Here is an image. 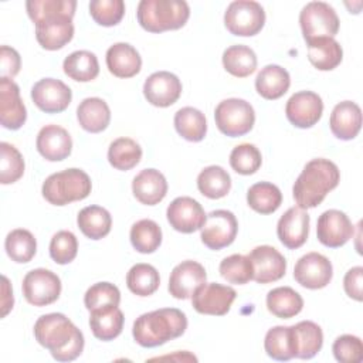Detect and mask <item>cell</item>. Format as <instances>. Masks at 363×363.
Listing matches in <instances>:
<instances>
[{"mask_svg":"<svg viewBox=\"0 0 363 363\" xmlns=\"http://www.w3.org/2000/svg\"><path fill=\"white\" fill-rule=\"evenodd\" d=\"M267 354L279 362H286L295 357V342L292 326H274L264 339Z\"/></svg>","mask_w":363,"mask_h":363,"instance_id":"cell-36","label":"cell"},{"mask_svg":"<svg viewBox=\"0 0 363 363\" xmlns=\"http://www.w3.org/2000/svg\"><path fill=\"white\" fill-rule=\"evenodd\" d=\"M27 119L18 85L10 78H0V122L6 129L17 130Z\"/></svg>","mask_w":363,"mask_h":363,"instance_id":"cell-21","label":"cell"},{"mask_svg":"<svg viewBox=\"0 0 363 363\" xmlns=\"http://www.w3.org/2000/svg\"><path fill=\"white\" fill-rule=\"evenodd\" d=\"M238 233L235 216L228 210H214L207 214L201 227V241L210 250L218 251L234 242Z\"/></svg>","mask_w":363,"mask_h":363,"instance_id":"cell-10","label":"cell"},{"mask_svg":"<svg viewBox=\"0 0 363 363\" xmlns=\"http://www.w3.org/2000/svg\"><path fill=\"white\" fill-rule=\"evenodd\" d=\"M132 191L142 204L155 206L160 203L167 193L166 177L156 169H143L133 177Z\"/></svg>","mask_w":363,"mask_h":363,"instance_id":"cell-25","label":"cell"},{"mask_svg":"<svg viewBox=\"0 0 363 363\" xmlns=\"http://www.w3.org/2000/svg\"><path fill=\"white\" fill-rule=\"evenodd\" d=\"M248 258L252 264V279L258 284H269L281 279L286 271L285 257L271 245H258L250 254Z\"/></svg>","mask_w":363,"mask_h":363,"instance_id":"cell-17","label":"cell"},{"mask_svg":"<svg viewBox=\"0 0 363 363\" xmlns=\"http://www.w3.org/2000/svg\"><path fill=\"white\" fill-rule=\"evenodd\" d=\"M291 78L285 68L277 64L265 65L255 78L257 92L269 101L281 98L289 89Z\"/></svg>","mask_w":363,"mask_h":363,"instance_id":"cell-30","label":"cell"},{"mask_svg":"<svg viewBox=\"0 0 363 363\" xmlns=\"http://www.w3.org/2000/svg\"><path fill=\"white\" fill-rule=\"evenodd\" d=\"M309 214L301 207L288 208L277 224V234L279 241L289 250L302 247L309 234Z\"/></svg>","mask_w":363,"mask_h":363,"instance_id":"cell-20","label":"cell"},{"mask_svg":"<svg viewBox=\"0 0 363 363\" xmlns=\"http://www.w3.org/2000/svg\"><path fill=\"white\" fill-rule=\"evenodd\" d=\"M333 277L330 261L319 252H308L302 255L294 268L295 281L308 289L325 288Z\"/></svg>","mask_w":363,"mask_h":363,"instance_id":"cell-12","label":"cell"},{"mask_svg":"<svg viewBox=\"0 0 363 363\" xmlns=\"http://www.w3.org/2000/svg\"><path fill=\"white\" fill-rule=\"evenodd\" d=\"M308 58L311 64L320 71L335 69L343 58L340 44L332 37H320L306 41Z\"/></svg>","mask_w":363,"mask_h":363,"instance_id":"cell-29","label":"cell"},{"mask_svg":"<svg viewBox=\"0 0 363 363\" xmlns=\"http://www.w3.org/2000/svg\"><path fill=\"white\" fill-rule=\"evenodd\" d=\"M21 60L20 54L9 47V45H1L0 48V71H1V78H10L13 79L18 71H20Z\"/></svg>","mask_w":363,"mask_h":363,"instance_id":"cell-52","label":"cell"},{"mask_svg":"<svg viewBox=\"0 0 363 363\" xmlns=\"http://www.w3.org/2000/svg\"><path fill=\"white\" fill-rule=\"evenodd\" d=\"M299 24L305 41L335 37L339 31V17L332 6L325 1L308 3L299 14Z\"/></svg>","mask_w":363,"mask_h":363,"instance_id":"cell-8","label":"cell"},{"mask_svg":"<svg viewBox=\"0 0 363 363\" xmlns=\"http://www.w3.org/2000/svg\"><path fill=\"white\" fill-rule=\"evenodd\" d=\"M214 119L218 130L230 138L248 133L255 122V112L250 102L240 98L221 101L214 111Z\"/></svg>","mask_w":363,"mask_h":363,"instance_id":"cell-6","label":"cell"},{"mask_svg":"<svg viewBox=\"0 0 363 363\" xmlns=\"http://www.w3.org/2000/svg\"><path fill=\"white\" fill-rule=\"evenodd\" d=\"M235 296L237 292L231 286L217 282H204L191 295V303L199 313L223 316L230 311Z\"/></svg>","mask_w":363,"mask_h":363,"instance_id":"cell-11","label":"cell"},{"mask_svg":"<svg viewBox=\"0 0 363 363\" xmlns=\"http://www.w3.org/2000/svg\"><path fill=\"white\" fill-rule=\"evenodd\" d=\"M187 329L186 313L176 308H162L140 315L132 328L133 339L142 347H157L182 336Z\"/></svg>","mask_w":363,"mask_h":363,"instance_id":"cell-3","label":"cell"},{"mask_svg":"<svg viewBox=\"0 0 363 363\" xmlns=\"http://www.w3.org/2000/svg\"><path fill=\"white\" fill-rule=\"evenodd\" d=\"M129 237L133 248L140 254H152L162 244V230L156 221L149 218L136 221Z\"/></svg>","mask_w":363,"mask_h":363,"instance_id":"cell-43","label":"cell"},{"mask_svg":"<svg viewBox=\"0 0 363 363\" xmlns=\"http://www.w3.org/2000/svg\"><path fill=\"white\" fill-rule=\"evenodd\" d=\"M35 146L45 160L60 162L71 155L72 139L67 129L58 125H45L37 135Z\"/></svg>","mask_w":363,"mask_h":363,"instance_id":"cell-22","label":"cell"},{"mask_svg":"<svg viewBox=\"0 0 363 363\" xmlns=\"http://www.w3.org/2000/svg\"><path fill=\"white\" fill-rule=\"evenodd\" d=\"M174 128L186 140L200 142L207 133V121L201 111L184 106L174 113Z\"/></svg>","mask_w":363,"mask_h":363,"instance_id":"cell-35","label":"cell"},{"mask_svg":"<svg viewBox=\"0 0 363 363\" xmlns=\"http://www.w3.org/2000/svg\"><path fill=\"white\" fill-rule=\"evenodd\" d=\"M262 163L261 152L252 143L237 145L230 153V166L238 174H254Z\"/></svg>","mask_w":363,"mask_h":363,"instance_id":"cell-46","label":"cell"},{"mask_svg":"<svg viewBox=\"0 0 363 363\" xmlns=\"http://www.w3.org/2000/svg\"><path fill=\"white\" fill-rule=\"evenodd\" d=\"M31 99L45 113H60L68 108L72 92L68 85L55 78H43L31 88Z\"/></svg>","mask_w":363,"mask_h":363,"instance_id":"cell-13","label":"cell"},{"mask_svg":"<svg viewBox=\"0 0 363 363\" xmlns=\"http://www.w3.org/2000/svg\"><path fill=\"white\" fill-rule=\"evenodd\" d=\"M0 183L1 184H11L16 183L24 173V159L21 153L10 143L1 142L0 143Z\"/></svg>","mask_w":363,"mask_h":363,"instance_id":"cell-47","label":"cell"},{"mask_svg":"<svg viewBox=\"0 0 363 363\" xmlns=\"http://www.w3.org/2000/svg\"><path fill=\"white\" fill-rule=\"evenodd\" d=\"M339 167L332 160L312 159L305 164L292 187L298 207L305 210L319 206L326 194L339 184Z\"/></svg>","mask_w":363,"mask_h":363,"instance_id":"cell-2","label":"cell"},{"mask_svg":"<svg viewBox=\"0 0 363 363\" xmlns=\"http://www.w3.org/2000/svg\"><path fill=\"white\" fill-rule=\"evenodd\" d=\"M247 203L259 214H271L279 208L282 203V193L275 184L269 182H259L248 189Z\"/></svg>","mask_w":363,"mask_h":363,"instance_id":"cell-38","label":"cell"},{"mask_svg":"<svg viewBox=\"0 0 363 363\" xmlns=\"http://www.w3.org/2000/svg\"><path fill=\"white\" fill-rule=\"evenodd\" d=\"M332 133L340 140H352L357 136L362 128V111L356 102H339L329 119Z\"/></svg>","mask_w":363,"mask_h":363,"instance_id":"cell-24","label":"cell"},{"mask_svg":"<svg viewBox=\"0 0 363 363\" xmlns=\"http://www.w3.org/2000/svg\"><path fill=\"white\" fill-rule=\"evenodd\" d=\"M21 289L28 303L34 306H47L60 298L61 279L50 269L35 268L26 274Z\"/></svg>","mask_w":363,"mask_h":363,"instance_id":"cell-9","label":"cell"},{"mask_svg":"<svg viewBox=\"0 0 363 363\" xmlns=\"http://www.w3.org/2000/svg\"><path fill=\"white\" fill-rule=\"evenodd\" d=\"M123 322L122 311L113 305L94 309L89 315V326L94 336L104 342L118 337L123 329Z\"/></svg>","mask_w":363,"mask_h":363,"instance_id":"cell-27","label":"cell"},{"mask_svg":"<svg viewBox=\"0 0 363 363\" xmlns=\"http://www.w3.org/2000/svg\"><path fill=\"white\" fill-rule=\"evenodd\" d=\"M206 279L207 274L201 264L191 259L183 261L170 272L169 292L176 299H189Z\"/></svg>","mask_w":363,"mask_h":363,"instance_id":"cell-19","label":"cell"},{"mask_svg":"<svg viewBox=\"0 0 363 363\" xmlns=\"http://www.w3.org/2000/svg\"><path fill=\"white\" fill-rule=\"evenodd\" d=\"M166 359H170V360H173V359H177V360H193V362H197V359L193 356V354H190V353H187V352H179V356H162V357H153L152 360H166Z\"/></svg>","mask_w":363,"mask_h":363,"instance_id":"cell-55","label":"cell"},{"mask_svg":"<svg viewBox=\"0 0 363 363\" xmlns=\"http://www.w3.org/2000/svg\"><path fill=\"white\" fill-rule=\"evenodd\" d=\"M77 252H78V241L74 233L61 230L52 235L50 242V255L57 264L60 265L69 264L77 257Z\"/></svg>","mask_w":363,"mask_h":363,"instance_id":"cell-50","label":"cell"},{"mask_svg":"<svg viewBox=\"0 0 363 363\" xmlns=\"http://www.w3.org/2000/svg\"><path fill=\"white\" fill-rule=\"evenodd\" d=\"M4 248L11 261L17 264H26L34 258L37 251V241L28 230L16 228L7 234Z\"/></svg>","mask_w":363,"mask_h":363,"instance_id":"cell-44","label":"cell"},{"mask_svg":"<svg viewBox=\"0 0 363 363\" xmlns=\"http://www.w3.org/2000/svg\"><path fill=\"white\" fill-rule=\"evenodd\" d=\"M294 342H295V357L312 359L320 352L323 345V333L319 325L312 320H302L292 325Z\"/></svg>","mask_w":363,"mask_h":363,"instance_id":"cell-31","label":"cell"},{"mask_svg":"<svg viewBox=\"0 0 363 363\" xmlns=\"http://www.w3.org/2000/svg\"><path fill=\"white\" fill-rule=\"evenodd\" d=\"M335 359L340 363H360L363 360V343L354 335H342L336 337L332 346Z\"/></svg>","mask_w":363,"mask_h":363,"instance_id":"cell-51","label":"cell"},{"mask_svg":"<svg viewBox=\"0 0 363 363\" xmlns=\"http://www.w3.org/2000/svg\"><path fill=\"white\" fill-rule=\"evenodd\" d=\"M35 340L58 362L75 360L84 350L82 332L64 315L47 313L34 323Z\"/></svg>","mask_w":363,"mask_h":363,"instance_id":"cell-1","label":"cell"},{"mask_svg":"<svg viewBox=\"0 0 363 363\" xmlns=\"http://www.w3.org/2000/svg\"><path fill=\"white\" fill-rule=\"evenodd\" d=\"M106 67L118 78H132L142 68V58L135 47L128 43H116L106 51Z\"/></svg>","mask_w":363,"mask_h":363,"instance_id":"cell-26","label":"cell"},{"mask_svg":"<svg viewBox=\"0 0 363 363\" xmlns=\"http://www.w3.org/2000/svg\"><path fill=\"white\" fill-rule=\"evenodd\" d=\"M169 224L179 233L190 234L197 230H201L207 214L201 204L187 196L174 199L166 211Z\"/></svg>","mask_w":363,"mask_h":363,"instance_id":"cell-16","label":"cell"},{"mask_svg":"<svg viewBox=\"0 0 363 363\" xmlns=\"http://www.w3.org/2000/svg\"><path fill=\"white\" fill-rule=\"evenodd\" d=\"M354 234V227L349 217L340 210L323 211L316 224V235L320 244L329 248L345 245Z\"/></svg>","mask_w":363,"mask_h":363,"instance_id":"cell-14","label":"cell"},{"mask_svg":"<svg viewBox=\"0 0 363 363\" xmlns=\"http://www.w3.org/2000/svg\"><path fill=\"white\" fill-rule=\"evenodd\" d=\"M121 302V292L116 285L111 282H96L88 288L84 296L85 308L91 312L104 306H118Z\"/></svg>","mask_w":363,"mask_h":363,"instance_id":"cell-48","label":"cell"},{"mask_svg":"<svg viewBox=\"0 0 363 363\" xmlns=\"http://www.w3.org/2000/svg\"><path fill=\"white\" fill-rule=\"evenodd\" d=\"M74 37V24L71 17H55L35 24V38L38 44L48 50L55 51L68 44Z\"/></svg>","mask_w":363,"mask_h":363,"instance_id":"cell-23","label":"cell"},{"mask_svg":"<svg viewBox=\"0 0 363 363\" xmlns=\"http://www.w3.org/2000/svg\"><path fill=\"white\" fill-rule=\"evenodd\" d=\"M28 17L34 24L55 17H74L77 1L75 0H28L26 3Z\"/></svg>","mask_w":363,"mask_h":363,"instance_id":"cell-39","label":"cell"},{"mask_svg":"<svg viewBox=\"0 0 363 363\" xmlns=\"http://www.w3.org/2000/svg\"><path fill=\"white\" fill-rule=\"evenodd\" d=\"M62 68L65 75L78 82H89L99 74L96 55L86 50H78L65 57Z\"/></svg>","mask_w":363,"mask_h":363,"instance_id":"cell-34","label":"cell"},{"mask_svg":"<svg viewBox=\"0 0 363 363\" xmlns=\"http://www.w3.org/2000/svg\"><path fill=\"white\" fill-rule=\"evenodd\" d=\"M267 308L277 318L289 319L302 311L303 299L291 286H278L268 292Z\"/></svg>","mask_w":363,"mask_h":363,"instance_id":"cell-33","label":"cell"},{"mask_svg":"<svg viewBox=\"0 0 363 363\" xmlns=\"http://www.w3.org/2000/svg\"><path fill=\"white\" fill-rule=\"evenodd\" d=\"M129 291L138 296H149L155 294L160 285L157 269L150 264H135L126 275Z\"/></svg>","mask_w":363,"mask_h":363,"instance_id":"cell-42","label":"cell"},{"mask_svg":"<svg viewBox=\"0 0 363 363\" xmlns=\"http://www.w3.org/2000/svg\"><path fill=\"white\" fill-rule=\"evenodd\" d=\"M224 24L234 35L252 37L262 30L265 11L257 1L237 0L228 4L224 13Z\"/></svg>","mask_w":363,"mask_h":363,"instance_id":"cell-7","label":"cell"},{"mask_svg":"<svg viewBox=\"0 0 363 363\" xmlns=\"http://www.w3.org/2000/svg\"><path fill=\"white\" fill-rule=\"evenodd\" d=\"M1 316L4 318L11 309H13V303H14V298H13V289L10 285V281L7 277H1Z\"/></svg>","mask_w":363,"mask_h":363,"instance_id":"cell-54","label":"cell"},{"mask_svg":"<svg viewBox=\"0 0 363 363\" xmlns=\"http://www.w3.org/2000/svg\"><path fill=\"white\" fill-rule=\"evenodd\" d=\"M91 189L92 183L89 176L84 170L72 167L48 176L43 183L41 191L50 204L65 206L86 199Z\"/></svg>","mask_w":363,"mask_h":363,"instance_id":"cell-5","label":"cell"},{"mask_svg":"<svg viewBox=\"0 0 363 363\" xmlns=\"http://www.w3.org/2000/svg\"><path fill=\"white\" fill-rule=\"evenodd\" d=\"M223 65L228 74L237 78H245L257 69V55L247 45H231L223 52Z\"/></svg>","mask_w":363,"mask_h":363,"instance_id":"cell-37","label":"cell"},{"mask_svg":"<svg viewBox=\"0 0 363 363\" xmlns=\"http://www.w3.org/2000/svg\"><path fill=\"white\" fill-rule=\"evenodd\" d=\"M136 16L146 31L163 33L182 28L190 17V7L184 0H142Z\"/></svg>","mask_w":363,"mask_h":363,"instance_id":"cell-4","label":"cell"},{"mask_svg":"<svg viewBox=\"0 0 363 363\" xmlns=\"http://www.w3.org/2000/svg\"><path fill=\"white\" fill-rule=\"evenodd\" d=\"M220 275L230 284L235 285H244L250 282L254 277L252 264L248 258V255L241 254H233L230 257H225L218 267Z\"/></svg>","mask_w":363,"mask_h":363,"instance_id":"cell-45","label":"cell"},{"mask_svg":"<svg viewBox=\"0 0 363 363\" xmlns=\"http://www.w3.org/2000/svg\"><path fill=\"white\" fill-rule=\"evenodd\" d=\"M197 189L208 199H221L231 189V177L221 166H207L197 176Z\"/></svg>","mask_w":363,"mask_h":363,"instance_id":"cell-41","label":"cell"},{"mask_svg":"<svg viewBox=\"0 0 363 363\" xmlns=\"http://www.w3.org/2000/svg\"><path fill=\"white\" fill-rule=\"evenodd\" d=\"M77 119L84 130L99 133L105 130L111 122V109L101 98H85L77 108Z\"/></svg>","mask_w":363,"mask_h":363,"instance_id":"cell-28","label":"cell"},{"mask_svg":"<svg viewBox=\"0 0 363 363\" xmlns=\"http://www.w3.org/2000/svg\"><path fill=\"white\" fill-rule=\"evenodd\" d=\"M89 14L96 24L112 27L122 20L125 3L122 0H92L89 3Z\"/></svg>","mask_w":363,"mask_h":363,"instance_id":"cell-49","label":"cell"},{"mask_svg":"<svg viewBox=\"0 0 363 363\" xmlns=\"http://www.w3.org/2000/svg\"><path fill=\"white\" fill-rule=\"evenodd\" d=\"M180 94L182 82L169 71L153 72L143 84V95L153 106L167 108L180 98Z\"/></svg>","mask_w":363,"mask_h":363,"instance_id":"cell-18","label":"cell"},{"mask_svg":"<svg viewBox=\"0 0 363 363\" xmlns=\"http://www.w3.org/2000/svg\"><path fill=\"white\" fill-rule=\"evenodd\" d=\"M142 159L140 145L130 138L115 139L108 149V162L116 170H130Z\"/></svg>","mask_w":363,"mask_h":363,"instance_id":"cell-40","label":"cell"},{"mask_svg":"<svg viewBox=\"0 0 363 363\" xmlns=\"http://www.w3.org/2000/svg\"><path fill=\"white\" fill-rule=\"evenodd\" d=\"M322 98L312 91L295 92L286 102L285 113L288 121L301 129L312 128L322 118Z\"/></svg>","mask_w":363,"mask_h":363,"instance_id":"cell-15","label":"cell"},{"mask_svg":"<svg viewBox=\"0 0 363 363\" xmlns=\"http://www.w3.org/2000/svg\"><path fill=\"white\" fill-rule=\"evenodd\" d=\"M77 224L85 237L101 240L109 234L112 217L109 211L101 206H88L78 213Z\"/></svg>","mask_w":363,"mask_h":363,"instance_id":"cell-32","label":"cell"},{"mask_svg":"<svg viewBox=\"0 0 363 363\" xmlns=\"http://www.w3.org/2000/svg\"><path fill=\"white\" fill-rule=\"evenodd\" d=\"M343 288L347 296L360 302L363 299V267L350 268L343 279Z\"/></svg>","mask_w":363,"mask_h":363,"instance_id":"cell-53","label":"cell"}]
</instances>
